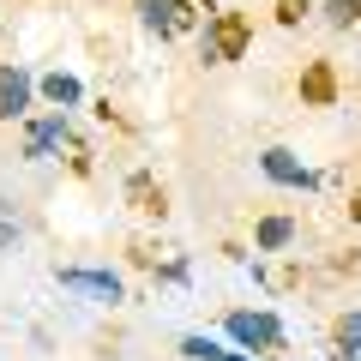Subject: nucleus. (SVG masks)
Listing matches in <instances>:
<instances>
[{
    "label": "nucleus",
    "instance_id": "obj_1",
    "mask_svg": "<svg viewBox=\"0 0 361 361\" xmlns=\"http://www.w3.org/2000/svg\"><path fill=\"white\" fill-rule=\"evenodd\" d=\"M253 49V18L247 13H211L205 18V37H199V54L211 66H229V61H247Z\"/></svg>",
    "mask_w": 361,
    "mask_h": 361
},
{
    "label": "nucleus",
    "instance_id": "obj_2",
    "mask_svg": "<svg viewBox=\"0 0 361 361\" xmlns=\"http://www.w3.org/2000/svg\"><path fill=\"white\" fill-rule=\"evenodd\" d=\"M223 331H229L241 349H283V325H277V313H265V307H235L229 319H223Z\"/></svg>",
    "mask_w": 361,
    "mask_h": 361
},
{
    "label": "nucleus",
    "instance_id": "obj_3",
    "mask_svg": "<svg viewBox=\"0 0 361 361\" xmlns=\"http://www.w3.org/2000/svg\"><path fill=\"white\" fill-rule=\"evenodd\" d=\"M139 18H145V30H151V37H187V30L199 25L193 0H145Z\"/></svg>",
    "mask_w": 361,
    "mask_h": 361
},
{
    "label": "nucleus",
    "instance_id": "obj_4",
    "mask_svg": "<svg viewBox=\"0 0 361 361\" xmlns=\"http://www.w3.org/2000/svg\"><path fill=\"white\" fill-rule=\"evenodd\" d=\"M30 97H37V78H30L18 61H6V66H0V121H25L30 115Z\"/></svg>",
    "mask_w": 361,
    "mask_h": 361
},
{
    "label": "nucleus",
    "instance_id": "obj_5",
    "mask_svg": "<svg viewBox=\"0 0 361 361\" xmlns=\"http://www.w3.org/2000/svg\"><path fill=\"white\" fill-rule=\"evenodd\" d=\"M54 277H61V289H73V295L109 301V307L121 301V277H115V271H85V265H61Z\"/></svg>",
    "mask_w": 361,
    "mask_h": 361
},
{
    "label": "nucleus",
    "instance_id": "obj_6",
    "mask_svg": "<svg viewBox=\"0 0 361 361\" xmlns=\"http://www.w3.org/2000/svg\"><path fill=\"white\" fill-rule=\"evenodd\" d=\"M259 169H265L277 187H301V193H313V187H319V175H313V169L301 163L295 151H283V145H271V151L259 157Z\"/></svg>",
    "mask_w": 361,
    "mask_h": 361
},
{
    "label": "nucleus",
    "instance_id": "obj_7",
    "mask_svg": "<svg viewBox=\"0 0 361 361\" xmlns=\"http://www.w3.org/2000/svg\"><path fill=\"white\" fill-rule=\"evenodd\" d=\"M66 139H73V133H66V115H61V109H49L42 121H30V127H25V157H30V163H42V157H54Z\"/></svg>",
    "mask_w": 361,
    "mask_h": 361
},
{
    "label": "nucleus",
    "instance_id": "obj_8",
    "mask_svg": "<svg viewBox=\"0 0 361 361\" xmlns=\"http://www.w3.org/2000/svg\"><path fill=\"white\" fill-rule=\"evenodd\" d=\"M331 97H337V73H331V66H325V61H313L307 73H301V103L325 109V103H331Z\"/></svg>",
    "mask_w": 361,
    "mask_h": 361
},
{
    "label": "nucleus",
    "instance_id": "obj_9",
    "mask_svg": "<svg viewBox=\"0 0 361 361\" xmlns=\"http://www.w3.org/2000/svg\"><path fill=\"white\" fill-rule=\"evenodd\" d=\"M42 97H49V103L66 115V109H78V103H85V85H78L73 73H49V78H42Z\"/></svg>",
    "mask_w": 361,
    "mask_h": 361
},
{
    "label": "nucleus",
    "instance_id": "obj_10",
    "mask_svg": "<svg viewBox=\"0 0 361 361\" xmlns=\"http://www.w3.org/2000/svg\"><path fill=\"white\" fill-rule=\"evenodd\" d=\"M127 199H133V211H145V217H163V187H151V175H133L127 180Z\"/></svg>",
    "mask_w": 361,
    "mask_h": 361
},
{
    "label": "nucleus",
    "instance_id": "obj_11",
    "mask_svg": "<svg viewBox=\"0 0 361 361\" xmlns=\"http://www.w3.org/2000/svg\"><path fill=\"white\" fill-rule=\"evenodd\" d=\"M253 241H259V253H277V247H289V241H295V223H289V217H265Z\"/></svg>",
    "mask_w": 361,
    "mask_h": 361
},
{
    "label": "nucleus",
    "instance_id": "obj_12",
    "mask_svg": "<svg viewBox=\"0 0 361 361\" xmlns=\"http://www.w3.org/2000/svg\"><path fill=\"white\" fill-rule=\"evenodd\" d=\"M331 337H337V355H355V349H361V313H343Z\"/></svg>",
    "mask_w": 361,
    "mask_h": 361
},
{
    "label": "nucleus",
    "instance_id": "obj_13",
    "mask_svg": "<svg viewBox=\"0 0 361 361\" xmlns=\"http://www.w3.org/2000/svg\"><path fill=\"white\" fill-rule=\"evenodd\" d=\"M180 355H187V361H223V355H229V349H217V343H211V337H180Z\"/></svg>",
    "mask_w": 361,
    "mask_h": 361
},
{
    "label": "nucleus",
    "instance_id": "obj_14",
    "mask_svg": "<svg viewBox=\"0 0 361 361\" xmlns=\"http://www.w3.org/2000/svg\"><path fill=\"white\" fill-rule=\"evenodd\" d=\"M325 18H331L337 30H349V25H361V0H325Z\"/></svg>",
    "mask_w": 361,
    "mask_h": 361
},
{
    "label": "nucleus",
    "instance_id": "obj_15",
    "mask_svg": "<svg viewBox=\"0 0 361 361\" xmlns=\"http://www.w3.org/2000/svg\"><path fill=\"white\" fill-rule=\"evenodd\" d=\"M301 18H307V0H277V25H289V30H295Z\"/></svg>",
    "mask_w": 361,
    "mask_h": 361
},
{
    "label": "nucleus",
    "instance_id": "obj_16",
    "mask_svg": "<svg viewBox=\"0 0 361 361\" xmlns=\"http://www.w3.org/2000/svg\"><path fill=\"white\" fill-rule=\"evenodd\" d=\"M349 217L361 223V175H355V193H349Z\"/></svg>",
    "mask_w": 361,
    "mask_h": 361
},
{
    "label": "nucleus",
    "instance_id": "obj_17",
    "mask_svg": "<svg viewBox=\"0 0 361 361\" xmlns=\"http://www.w3.org/2000/svg\"><path fill=\"white\" fill-rule=\"evenodd\" d=\"M223 361H247V355H235V349H229V355H223Z\"/></svg>",
    "mask_w": 361,
    "mask_h": 361
}]
</instances>
